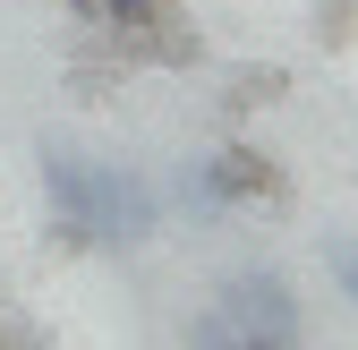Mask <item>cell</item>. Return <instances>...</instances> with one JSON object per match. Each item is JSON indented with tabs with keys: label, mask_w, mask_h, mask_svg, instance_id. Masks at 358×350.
<instances>
[{
	"label": "cell",
	"mask_w": 358,
	"mask_h": 350,
	"mask_svg": "<svg viewBox=\"0 0 358 350\" xmlns=\"http://www.w3.org/2000/svg\"><path fill=\"white\" fill-rule=\"evenodd\" d=\"M43 197H52V239L69 248H137L154 239V188L103 171L69 146H43Z\"/></svg>",
	"instance_id": "6da1fadb"
},
{
	"label": "cell",
	"mask_w": 358,
	"mask_h": 350,
	"mask_svg": "<svg viewBox=\"0 0 358 350\" xmlns=\"http://www.w3.org/2000/svg\"><path fill=\"white\" fill-rule=\"evenodd\" d=\"M213 316L231 325L248 350H299V299H290L282 274H264V265H248V274L222 282V308Z\"/></svg>",
	"instance_id": "7a4b0ae2"
},
{
	"label": "cell",
	"mask_w": 358,
	"mask_h": 350,
	"mask_svg": "<svg viewBox=\"0 0 358 350\" xmlns=\"http://www.w3.org/2000/svg\"><path fill=\"white\" fill-rule=\"evenodd\" d=\"M188 197H196V205H256V197L273 205V197H282V171L264 162L256 146H222V154H205V162L188 171Z\"/></svg>",
	"instance_id": "3957f363"
},
{
	"label": "cell",
	"mask_w": 358,
	"mask_h": 350,
	"mask_svg": "<svg viewBox=\"0 0 358 350\" xmlns=\"http://www.w3.org/2000/svg\"><path fill=\"white\" fill-rule=\"evenodd\" d=\"M103 26H111V34H128V43H154L171 18H162V0H103Z\"/></svg>",
	"instance_id": "277c9868"
},
{
	"label": "cell",
	"mask_w": 358,
	"mask_h": 350,
	"mask_svg": "<svg viewBox=\"0 0 358 350\" xmlns=\"http://www.w3.org/2000/svg\"><path fill=\"white\" fill-rule=\"evenodd\" d=\"M307 26H316L324 52H350V43H358V0H316V9H307Z\"/></svg>",
	"instance_id": "5b68a950"
},
{
	"label": "cell",
	"mask_w": 358,
	"mask_h": 350,
	"mask_svg": "<svg viewBox=\"0 0 358 350\" xmlns=\"http://www.w3.org/2000/svg\"><path fill=\"white\" fill-rule=\"evenodd\" d=\"M231 85H239L231 103H273V94H282V69H239Z\"/></svg>",
	"instance_id": "8992f818"
},
{
	"label": "cell",
	"mask_w": 358,
	"mask_h": 350,
	"mask_svg": "<svg viewBox=\"0 0 358 350\" xmlns=\"http://www.w3.org/2000/svg\"><path fill=\"white\" fill-rule=\"evenodd\" d=\"M333 282H341V299L358 308V239H333Z\"/></svg>",
	"instance_id": "52a82bcc"
},
{
	"label": "cell",
	"mask_w": 358,
	"mask_h": 350,
	"mask_svg": "<svg viewBox=\"0 0 358 350\" xmlns=\"http://www.w3.org/2000/svg\"><path fill=\"white\" fill-rule=\"evenodd\" d=\"M196 350H248V342L222 325V316H196Z\"/></svg>",
	"instance_id": "ba28073f"
}]
</instances>
